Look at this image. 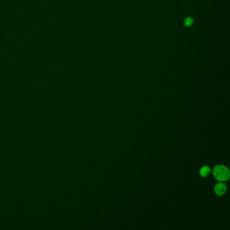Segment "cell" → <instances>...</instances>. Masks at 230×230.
I'll list each match as a JSON object with an SVG mask.
<instances>
[{
	"label": "cell",
	"mask_w": 230,
	"mask_h": 230,
	"mask_svg": "<svg viewBox=\"0 0 230 230\" xmlns=\"http://www.w3.org/2000/svg\"><path fill=\"white\" fill-rule=\"evenodd\" d=\"M213 174L217 180L224 182L229 179V171L223 165H217L213 169Z\"/></svg>",
	"instance_id": "1"
},
{
	"label": "cell",
	"mask_w": 230,
	"mask_h": 230,
	"mask_svg": "<svg viewBox=\"0 0 230 230\" xmlns=\"http://www.w3.org/2000/svg\"><path fill=\"white\" fill-rule=\"evenodd\" d=\"M210 171V169L209 167H207V166H205V167L201 168V171H200V175L201 176H203V177H206V176H207L209 174Z\"/></svg>",
	"instance_id": "3"
},
{
	"label": "cell",
	"mask_w": 230,
	"mask_h": 230,
	"mask_svg": "<svg viewBox=\"0 0 230 230\" xmlns=\"http://www.w3.org/2000/svg\"><path fill=\"white\" fill-rule=\"evenodd\" d=\"M226 190L227 188L225 186V185L222 183L218 184L215 187V192L217 194L219 195V196L224 194L225 192H226Z\"/></svg>",
	"instance_id": "2"
}]
</instances>
